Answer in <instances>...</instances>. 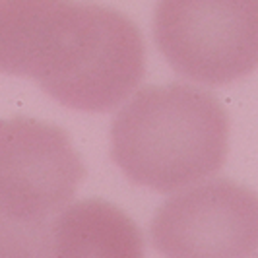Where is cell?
<instances>
[{"mask_svg": "<svg viewBox=\"0 0 258 258\" xmlns=\"http://www.w3.org/2000/svg\"><path fill=\"white\" fill-rule=\"evenodd\" d=\"M49 223H29L0 212V258H43Z\"/></svg>", "mask_w": 258, "mask_h": 258, "instance_id": "52a82bcc", "label": "cell"}, {"mask_svg": "<svg viewBox=\"0 0 258 258\" xmlns=\"http://www.w3.org/2000/svg\"><path fill=\"white\" fill-rule=\"evenodd\" d=\"M43 258H144L138 225L105 200L64 206L47 227Z\"/></svg>", "mask_w": 258, "mask_h": 258, "instance_id": "8992f818", "label": "cell"}, {"mask_svg": "<svg viewBox=\"0 0 258 258\" xmlns=\"http://www.w3.org/2000/svg\"><path fill=\"white\" fill-rule=\"evenodd\" d=\"M0 72L33 78L60 105L113 111L146 74L134 22L76 0H0Z\"/></svg>", "mask_w": 258, "mask_h": 258, "instance_id": "6da1fadb", "label": "cell"}, {"mask_svg": "<svg viewBox=\"0 0 258 258\" xmlns=\"http://www.w3.org/2000/svg\"><path fill=\"white\" fill-rule=\"evenodd\" d=\"M86 167L62 128L27 116L0 120V212L49 223L72 200Z\"/></svg>", "mask_w": 258, "mask_h": 258, "instance_id": "277c9868", "label": "cell"}, {"mask_svg": "<svg viewBox=\"0 0 258 258\" xmlns=\"http://www.w3.org/2000/svg\"><path fill=\"white\" fill-rule=\"evenodd\" d=\"M150 233L163 258H256L258 194L227 179L202 182L165 200Z\"/></svg>", "mask_w": 258, "mask_h": 258, "instance_id": "5b68a950", "label": "cell"}, {"mask_svg": "<svg viewBox=\"0 0 258 258\" xmlns=\"http://www.w3.org/2000/svg\"><path fill=\"white\" fill-rule=\"evenodd\" d=\"M229 150V118L216 95L186 86H148L111 126V155L132 182L173 192L220 171Z\"/></svg>", "mask_w": 258, "mask_h": 258, "instance_id": "7a4b0ae2", "label": "cell"}, {"mask_svg": "<svg viewBox=\"0 0 258 258\" xmlns=\"http://www.w3.org/2000/svg\"><path fill=\"white\" fill-rule=\"evenodd\" d=\"M154 39L182 78L231 84L258 68V0H157Z\"/></svg>", "mask_w": 258, "mask_h": 258, "instance_id": "3957f363", "label": "cell"}]
</instances>
